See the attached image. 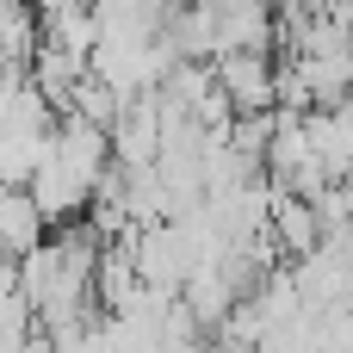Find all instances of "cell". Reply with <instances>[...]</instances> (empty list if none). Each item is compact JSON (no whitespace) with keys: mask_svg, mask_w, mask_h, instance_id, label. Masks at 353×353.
Returning <instances> with one entry per match:
<instances>
[{"mask_svg":"<svg viewBox=\"0 0 353 353\" xmlns=\"http://www.w3.org/2000/svg\"><path fill=\"white\" fill-rule=\"evenodd\" d=\"M217 87L236 112H279L285 105V62H273L267 50H223L211 56Z\"/></svg>","mask_w":353,"mask_h":353,"instance_id":"cell-1","label":"cell"}]
</instances>
